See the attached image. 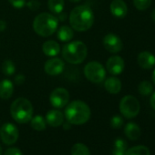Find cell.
Wrapping results in <instances>:
<instances>
[{
    "mask_svg": "<svg viewBox=\"0 0 155 155\" xmlns=\"http://www.w3.org/2000/svg\"><path fill=\"white\" fill-rule=\"evenodd\" d=\"M84 75L92 83H101L106 78V70L100 62L91 61L85 66Z\"/></svg>",
    "mask_w": 155,
    "mask_h": 155,
    "instance_id": "7",
    "label": "cell"
},
{
    "mask_svg": "<svg viewBox=\"0 0 155 155\" xmlns=\"http://www.w3.org/2000/svg\"><path fill=\"white\" fill-rule=\"evenodd\" d=\"M9 3L17 9H21L26 5V0H8Z\"/></svg>",
    "mask_w": 155,
    "mask_h": 155,
    "instance_id": "30",
    "label": "cell"
},
{
    "mask_svg": "<svg viewBox=\"0 0 155 155\" xmlns=\"http://www.w3.org/2000/svg\"><path fill=\"white\" fill-rule=\"evenodd\" d=\"M106 67H107V70L111 75L117 76V75L121 74L122 71L124 70L125 63H124V60L121 57L112 56L108 59Z\"/></svg>",
    "mask_w": 155,
    "mask_h": 155,
    "instance_id": "12",
    "label": "cell"
},
{
    "mask_svg": "<svg viewBox=\"0 0 155 155\" xmlns=\"http://www.w3.org/2000/svg\"><path fill=\"white\" fill-rule=\"evenodd\" d=\"M125 135L130 140H137L140 137V128L138 124L134 122H129L126 124L124 129Z\"/></svg>",
    "mask_w": 155,
    "mask_h": 155,
    "instance_id": "18",
    "label": "cell"
},
{
    "mask_svg": "<svg viewBox=\"0 0 155 155\" xmlns=\"http://www.w3.org/2000/svg\"><path fill=\"white\" fill-rule=\"evenodd\" d=\"M63 127H64L65 130H68V129H70V127H71V123H69L68 121L67 123H63Z\"/></svg>",
    "mask_w": 155,
    "mask_h": 155,
    "instance_id": "36",
    "label": "cell"
},
{
    "mask_svg": "<svg viewBox=\"0 0 155 155\" xmlns=\"http://www.w3.org/2000/svg\"><path fill=\"white\" fill-rule=\"evenodd\" d=\"M138 64L143 69H150L155 66V56L149 51L140 52L138 56Z\"/></svg>",
    "mask_w": 155,
    "mask_h": 155,
    "instance_id": "14",
    "label": "cell"
},
{
    "mask_svg": "<svg viewBox=\"0 0 155 155\" xmlns=\"http://www.w3.org/2000/svg\"><path fill=\"white\" fill-rule=\"evenodd\" d=\"M71 155H91V152L85 144L76 143L71 148Z\"/></svg>",
    "mask_w": 155,
    "mask_h": 155,
    "instance_id": "25",
    "label": "cell"
},
{
    "mask_svg": "<svg viewBox=\"0 0 155 155\" xmlns=\"http://www.w3.org/2000/svg\"><path fill=\"white\" fill-rule=\"evenodd\" d=\"M42 50L45 55L48 57H54L59 54L60 52V47L59 44L54 40H48L46 41L42 46Z\"/></svg>",
    "mask_w": 155,
    "mask_h": 155,
    "instance_id": "19",
    "label": "cell"
},
{
    "mask_svg": "<svg viewBox=\"0 0 155 155\" xmlns=\"http://www.w3.org/2000/svg\"><path fill=\"white\" fill-rule=\"evenodd\" d=\"M1 70L6 76H12L16 71V66L10 59H6L1 66Z\"/></svg>",
    "mask_w": 155,
    "mask_h": 155,
    "instance_id": "26",
    "label": "cell"
},
{
    "mask_svg": "<svg viewBox=\"0 0 155 155\" xmlns=\"http://www.w3.org/2000/svg\"><path fill=\"white\" fill-rule=\"evenodd\" d=\"M27 6H28V8L31 9V10H37V9H38L39 7H40V3H39L38 1H37V0H31V1H29V2L27 4Z\"/></svg>",
    "mask_w": 155,
    "mask_h": 155,
    "instance_id": "32",
    "label": "cell"
},
{
    "mask_svg": "<svg viewBox=\"0 0 155 155\" xmlns=\"http://www.w3.org/2000/svg\"><path fill=\"white\" fill-rule=\"evenodd\" d=\"M30 124H31V127L35 130H38V131L44 130L47 126L46 120L41 115H37V116L33 117L30 120Z\"/></svg>",
    "mask_w": 155,
    "mask_h": 155,
    "instance_id": "22",
    "label": "cell"
},
{
    "mask_svg": "<svg viewBox=\"0 0 155 155\" xmlns=\"http://www.w3.org/2000/svg\"><path fill=\"white\" fill-rule=\"evenodd\" d=\"M0 155H2V147L0 145Z\"/></svg>",
    "mask_w": 155,
    "mask_h": 155,
    "instance_id": "40",
    "label": "cell"
},
{
    "mask_svg": "<svg viewBox=\"0 0 155 155\" xmlns=\"http://www.w3.org/2000/svg\"><path fill=\"white\" fill-rule=\"evenodd\" d=\"M140 110V106L139 101L131 95L123 97L120 102V110L126 119L135 118L139 114Z\"/></svg>",
    "mask_w": 155,
    "mask_h": 155,
    "instance_id": "6",
    "label": "cell"
},
{
    "mask_svg": "<svg viewBox=\"0 0 155 155\" xmlns=\"http://www.w3.org/2000/svg\"><path fill=\"white\" fill-rule=\"evenodd\" d=\"M103 46L110 53H118L123 48L121 39L117 35L112 33H110L104 37Z\"/></svg>",
    "mask_w": 155,
    "mask_h": 155,
    "instance_id": "10",
    "label": "cell"
},
{
    "mask_svg": "<svg viewBox=\"0 0 155 155\" xmlns=\"http://www.w3.org/2000/svg\"><path fill=\"white\" fill-rule=\"evenodd\" d=\"M65 117L71 124L81 125L90 120L91 109L84 101H74L67 105L65 110Z\"/></svg>",
    "mask_w": 155,
    "mask_h": 155,
    "instance_id": "2",
    "label": "cell"
},
{
    "mask_svg": "<svg viewBox=\"0 0 155 155\" xmlns=\"http://www.w3.org/2000/svg\"><path fill=\"white\" fill-rule=\"evenodd\" d=\"M58 38L62 42H68L71 40L74 37L73 28L68 26H61L57 32Z\"/></svg>",
    "mask_w": 155,
    "mask_h": 155,
    "instance_id": "20",
    "label": "cell"
},
{
    "mask_svg": "<svg viewBox=\"0 0 155 155\" xmlns=\"http://www.w3.org/2000/svg\"><path fill=\"white\" fill-rule=\"evenodd\" d=\"M14 93V84L9 80H3L0 81V98L8 100Z\"/></svg>",
    "mask_w": 155,
    "mask_h": 155,
    "instance_id": "16",
    "label": "cell"
},
{
    "mask_svg": "<svg viewBox=\"0 0 155 155\" xmlns=\"http://www.w3.org/2000/svg\"><path fill=\"white\" fill-rule=\"evenodd\" d=\"M18 128L10 122L5 123L0 129V139L7 145L14 144L18 139Z\"/></svg>",
    "mask_w": 155,
    "mask_h": 155,
    "instance_id": "8",
    "label": "cell"
},
{
    "mask_svg": "<svg viewBox=\"0 0 155 155\" xmlns=\"http://www.w3.org/2000/svg\"><path fill=\"white\" fill-rule=\"evenodd\" d=\"M151 79H152L153 83L155 84V69H154V70H153V72H152V77H151Z\"/></svg>",
    "mask_w": 155,
    "mask_h": 155,
    "instance_id": "38",
    "label": "cell"
},
{
    "mask_svg": "<svg viewBox=\"0 0 155 155\" xmlns=\"http://www.w3.org/2000/svg\"><path fill=\"white\" fill-rule=\"evenodd\" d=\"M10 113L17 122L28 123L32 119L33 106L28 100L25 98H18L11 104Z\"/></svg>",
    "mask_w": 155,
    "mask_h": 155,
    "instance_id": "5",
    "label": "cell"
},
{
    "mask_svg": "<svg viewBox=\"0 0 155 155\" xmlns=\"http://www.w3.org/2000/svg\"><path fill=\"white\" fill-rule=\"evenodd\" d=\"M151 18H152V20L155 22V9H153L152 12H151Z\"/></svg>",
    "mask_w": 155,
    "mask_h": 155,
    "instance_id": "37",
    "label": "cell"
},
{
    "mask_svg": "<svg viewBox=\"0 0 155 155\" xmlns=\"http://www.w3.org/2000/svg\"><path fill=\"white\" fill-rule=\"evenodd\" d=\"M58 20L56 17L49 13H41L37 16L33 22V28L35 32L41 37H49L57 29Z\"/></svg>",
    "mask_w": 155,
    "mask_h": 155,
    "instance_id": "4",
    "label": "cell"
},
{
    "mask_svg": "<svg viewBox=\"0 0 155 155\" xmlns=\"http://www.w3.org/2000/svg\"><path fill=\"white\" fill-rule=\"evenodd\" d=\"M25 80H26V78H25L24 75L18 74V75H17L16 78H15V82H16V84H18V85H21V84L24 83Z\"/></svg>",
    "mask_w": 155,
    "mask_h": 155,
    "instance_id": "33",
    "label": "cell"
},
{
    "mask_svg": "<svg viewBox=\"0 0 155 155\" xmlns=\"http://www.w3.org/2000/svg\"><path fill=\"white\" fill-rule=\"evenodd\" d=\"M48 6L50 11L55 14H60L65 7L64 0H48Z\"/></svg>",
    "mask_w": 155,
    "mask_h": 155,
    "instance_id": "24",
    "label": "cell"
},
{
    "mask_svg": "<svg viewBox=\"0 0 155 155\" xmlns=\"http://www.w3.org/2000/svg\"><path fill=\"white\" fill-rule=\"evenodd\" d=\"M151 4V0H133V5L138 10H146Z\"/></svg>",
    "mask_w": 155,
    "mask_h": 155,
    "instance_id": "28",
    "label": "cell"
},
{
    "mask_svg": "<svg viewBox=\"0 0 155 155\" xmlns=\"http://www.w3.org/2000/svg\"><path fill=\"white\" fill-rule=\"evenodd\" d=\"M7 28V24L4 20H1L0 19V32H3Z\"/></svg>",
    "mask_w": 155,
    "mask_h": 155,
    "instance_id": "35",
    "label": "cell"
},
{
    "mask_svg": "<svg viewBox=\"0 0 155 155\" xmlns=\"http://www.w3.org/2000/svg\"><path fill=\"white\" fill-rule=\"evenodd\" d=\"M126 150H127V142L122 139L115 140L112 155H125Z\"/></svg>",
    "mask_w": 155,
    "mask_h": 155,
    "instance_id": "23",
    "label": "cell"
},
{
    "mask_svg": "<svg viewBox=\"0 0 155 155\" xmlns=\"http://www.w3.org/2000/svg\"><path fill=\"white\" fill-rule=\"evenodd\" d=\"M70 2H72V3H77V2H80L81 0H69Z\"/></svg>",
    "mask_w": 155,
    "mask_h": 155,
    "instance_id": "39",
    "label": "cell"
},
{
    "mask_svg": "<svg viewBox=\"0 0 155 155\" xmlns=\"http://www.w3.org/2000/svg\"><path fill=\"white\" fill-rule=\"evenodd\" d=\"M150 103L151 108L155 110V92L152 93V95L150 97Z\"/></svg>",
    "mask_w": 155,
    "mask_h": 155,
    "instance_id": "34",
    "label": "cell"
},
{
    "mask_svg": "<svg viewBox=\"0 0 155 155\" xmlns=\"http://www.w3.org/2000/svg\"><path fill=\"white\" fill-rule=\"evenodd\" d=\"M110 12L118 18H123L128 13V7L123 0H113L110 3Z\"/></svg>",
    "mask_w": 155,
    "mask_h": 155,
    "instance_id": "13",
    "label": "cell"
},
{
    "mask_svg": "<svg viewBox=\"0 0 155 155\" xmlns=\"http://www.w3.org/2000/svg\"><path fill=\"white\" fill-rule=\"evenodd\" d=\"M94 23V14L87 5L76 7L69 15V24L71 28L80 32L89 30Z\"/></svg>",
    "mask_w": 155,
    "mask_h": 155,
    "instance_id": "1",
    "label": "cell"
},
{
    "mask_svg": "<svg viewBox=\"0 0 155 155\" xmlns=\"http://www.w3.org/2000/svg\"><path fill=\"white\" fill-rule=\"evenodd\" d=\"M123 125V119L119 116V115H115L111 118L110 120V126L113 129H120L121 126Z\"/></svg>",
    "mask_w": 155,
    "mask_h": 155,
    "instance_id": "29",
    "label": "cell"
},
{
    "mask_svg": "<svg viewBox=\"0 0 155 155\" xmlns=\"http://www.w3.org/2000/svg\"><path fill=\"white\" fill-rule=\"evenodd\" d=\"M64 68H65L64 61L58 58L48 59L44 65L45 72L50 76H58L61 74L64 70Z\"/></svg>",
    "mask_w": 155,
    "mask_h": 155,
    "instance_id": "11",
    "label": "cell"
},
{
    "mask_svg": "<svg viewBox=\"0 0 155 155\" xmlns=\"http://www.w3.org/2000/svg\"><path fill=\"white\" fill-rule=\"evenodd\" d=\"M46 122L51 127H58L64 122V115L60 110H51L46 115Z\"/></svg>",
    "mask_w": 155,
    "mask_h": 155,
    "instance_id": "15",
    "label": "cell"
},
{
    "mask_svg": "<svg viewBox=\"0 0 155 155\" xmlns=\"http://www.w3.org/2000/svg\"><path fill=\"white\" fill-rule=\"evenodd\" d=\"M125 155H150V151L148 147L144 145H138L127 149Z\"/></svg>",
    "mask_w": 155,
    "mask_h": 155,
    "instance_id": "21",
    "label": "cell"
},
{
    "mask_svg": "<svg viewBox=\"0 0 155 155\" xmlns=\"http://www.w3.org/2000/svg\"><path fill=\"white\" fill-rule=\"evenodd\" d=\"M69 101V93L64 88L55 89L49 96V101L51 105L57 109L65 107Z\"/></svg>",
    "mask_w": 155,
    "mask_h": 155,
    "instance_id": "9",
    "label": "cell"
},
{
    "mask_svg": "<svg viewBox=\"0 0 155 155\" xmlns=\"http://www.w3.org/2000/svg\"><path fill=\"white\" fill-rule=\"evenodd\" d=\"M4 155H23V154H22L21 150L18 148L12 147V148L8 149Z\"/></svg>",
    "mask_w": 155,
    "mask_h": 155,
    "instance_id": "31",
    "label": "cell"
},
{
    "mask_svg": "<svg viewBox=\"0 0 155 155\" xmlns=\"http://www.w3.org/2000/svg\"><path fill=\"white\" fill-rule=\"evenodd\" d=\"M88 55L87 46L82 42L76 40L70 42L63 47L62 57L63 58L70 64H81L82 63Z\"/></svg>",
    "mask_w": 155,
    "mask_h": 155,
    "instance_id": "3",
    "label": "cell"
},
{
    "mask_svg": "<svg viewBox=\"0 0 155 155\" xmlns=\"http://www.w3.org/2000/svg\"><path fill=\"white\" fill-rule=\"evenodd\" d=\"M138 91H139L140 94L142 95V96H150L152 93L153 88H152V85H151L150 82H149L147 81H141L139 84Z\"/></svg>",
    "mask_w": 155,
    "mask_h": 155,
    "instance_id": "27",
    "label": "cell"
},
{
    "mask_svg": "<svg viewBox=\"0 0 155 155\" xmlns=\"http://www.w3.org/2000/svg\"><path fill=\"white\" fill-rule=\"evenodd\" d=\"M104 87L110 94H118L121 90V82L118 78L111 77L105 81Z\"/></svg>",
    "mask_w": 155,
    "mask_h": 155,
    "instance_id": "17",
    "label": "cell"
}]
</instances>
